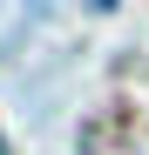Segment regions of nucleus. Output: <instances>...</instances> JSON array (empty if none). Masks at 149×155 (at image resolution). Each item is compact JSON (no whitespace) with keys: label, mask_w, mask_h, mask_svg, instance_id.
Returning <instances> with one entry per match:
<instances>
[]
</instances>
